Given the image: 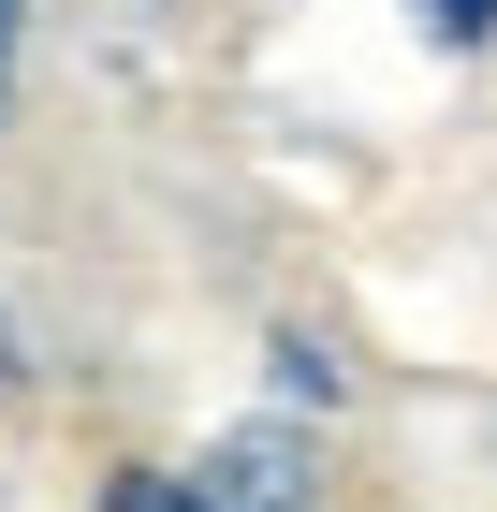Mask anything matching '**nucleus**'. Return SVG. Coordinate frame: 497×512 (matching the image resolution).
Wrapping results in <instances>:
<instances>
[{
	"mask_svg": "<svg viewBox=\"0 0 497 512\" xmlns=\"http://www.w3.org/2000/svg\"><path fill=\"white\" fill-rule=\"evenodd\" d=\"M191 498H205V512H293V498H307V439H293V425H249V439H220Z\"/></svg>",
	"mask_w": 497,
	"mask_h": 512,
	"instance_id": "f257e3e1",
	"label": "nucleus"
},
{
	"mask_svg": "<svg viewBox=\"0 0 497 512\" xmlns=\"http://www.w3.org/2000/svg\"><path fill=\"white\" fill-rule=\"evenodd\" d=\"M103 512H205V498H191L176 469H117V483H103Z\"/></svg>",
	"mask_w": 497,
	"mask_h": 512,
	"instance_id": "f03ea898",
	"label": "nucleus"
},
{
	"mask_svg": "<svg viewBox=\"0 0 497 512\" xmlns=\"http://www.w3.org/2000/svg\"><path fill=\"white\" fill-rule=\"evenodd\" d=\"M410 15H439L454 44H483V30H497V0H410Z\"/></svg>",
	"mask_w": 497,
	"mask_h": 512,
	"instance_id": "7ed1b4c3",
	"label": "nucleus"
},
{
	"mask_svg": "<svg viewBox=\"0 0 497 512\" xmlns=\"http://www.w3.org/2000/svg\"><path fill=\"white\" fill-rule=\"evenodd\" d=\"M0 59H15V0H0Z\"/></svg>",
	"mask_w": 497,
	"mask_h": 512,
	"instance_id": "20e7f679",
	"label": "nucleus"
}]
</instances>
